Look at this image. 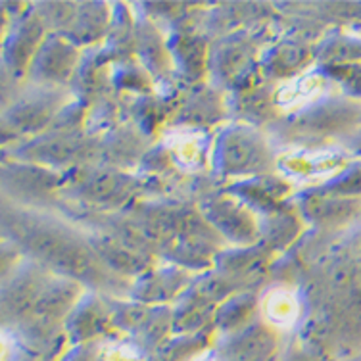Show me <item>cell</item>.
<instances>
[{
  "instance_id": "cell-17",
  "label": "cell",
  "mask_w": 361,
  "mask_h": 361,
  "mask_svg": "<svg viewBox=\"0 0 361 361\" xmlns=\"http://www.w3.org/2000/svg\"><path fill=\"white\" fill-rule=\"evenodd\" d=\"M104 361H137V354L129 346H111L104 354Z\"/></svg>"
},
{
  "instance_id": "cell-3",
  "label": "cell",
  "mask_w": 361,
  "mask_h": 361,
  "mask_svg": "<svg viewBox=\"0 0 361 361\" xmlns=\"http://www.w3.org/2000/svg\"><path fill=\"white\" fill-rule=\"evenodd\" d=\"M204 216L208 217L212 225H216L219 233L236 243H248L254 240L257 235L256 223L250 214L229 198H217L209 202L204 208Z\"/></svg>"
},
{
  "instance_id": "cell-8",
  "label": "cell",
  "mask_w": 361,
  "mask_h": 361,
  "mask_svg": "<svg viewBox=\"0 0 361 361\" xmlns=\"http://www.w3.org/2000/svg\"><path fill=\"white\" fill-rule=\"evenodd\" d=\"M79 188L89 200L97 202H119L121 196L129 195L131 180L116 171H90L79 180Z\"/></svg>"
},
{
  "instance_id": "cell-16",
  "label": "cell",
  "mask_w": 361,
  "mask_h": 361,
  "mask_svg": "<svg viewBox=\"0 0 361 361\" xmlns=\"http://www.w3.org/2000/svg\"><path fill=\"white\" fill-rule=\"evenodd\" d=\"M302 58H304V54L300 50L283 49L279 50L275 60L271 62V66H273V70L277 71V73H288V71L298 68L300 63H302Z\"/></svg>"
},
{
  "instance_id": "cell-13",
  "label": "cell",
  "mask_w": 361,
  "mask_h": 361,
  "mask_svg": "<svg viewBox=\"0 0 361 361\" xmlns=\"http://www.w3.org/2000/svg\"><path fill=\"white\" fill-rule=\"evenodd\" d=\"M75 63V52L62 42H54V47L42 49V56L35 62V68L47 79L68 77Z\"/></svg>"
},
{
  "instance_id": "cell-15",
  "label": "cell",
  "mask_w": 361,
  "mask_h": 361,
  "mask_svg": "<svg viewBox=\"0 0 361 361\" xmlns=\"http://www.w3.org/2000/svg\"><path fill=\"white\" fill-rule=\"evenodd\" d=\"M246 60H248V52L243 47H229V49H223L219 54H217L216 66L219 68L223 77H236V71L243 70L246 66Z\"/></svg>"
},
{
  "instance_id": "cell-5",
  "label": "cell",
  "mask_w": 361,
  "mask_h": 361,
  "mask_svg": "<svg viewBox=\"0 0 361 361\" xmlns=\"http://www.w3.org/2000/svg\"><path fill=\"white\" fill-rule=\"evenodd\" d=\"M49 281L42 277L41 271H20L14 279L12 285L6 286L4 290V310L12 312H27L35 310L37 302L41 298L42 290L47 288Z\"/></svg>"
},
{
  "instance_id": "cell-9",
  "label": "cell",
  "mask_w": 361,
  "mask_h": 361,
  "mask_svg": "<svg viewBox=\"0 0 361 361\" xmlns=\"http://www.w3.org/2000/svg\"><path fill=\"white\" fill-rule=\"evenodd\" d=\"M92 250L97 252L100 262H104L116 271H123V273H140L145 269L146 262L133 250L131 246L121 240H114V238H98L92 244Z\"/></svg>"
},
{
  "instance_id": "cell-1",
  "label": "cell",
  "mask_w": 361,
  "mask_h": 361,
  "mask_svg": "<svg viewBox=\"0 0 361 361\" xmlns=\"http://www.w3.org/2000/svg\"><path fill=\"white\" fill-rule=\"evenodd\" d=\"M4 227L12 240L20 243L39 262L63 273L71 281H85L100 285L108 279L106 267L92 250V244L85 243L71 227L39 217L33 212H12L4 216Z\"/></svg>"
},
{
  "instance_id": "cell-7",
  "label": "cell",
  "mask_w": 361,
  "mask_h": 361,
  "mask_svg": "<svg viewBox=\"0 0 361 361\" xmlns=\"http://www.w3.org/2000/svg\"><path fill=\"white\" fill-rule=\"evenodd\" d=\"M262 313L265 323L273 329H290L300 317L298 296L288 286L271 288L262 302Z\"/></svg>"
},
{
  "instance_id": "cell-11",
  "label": "cell",
  "mask_w": 361,
  "mask_h": 361,
  "mask_svg": "<svg viewBox=\"0 0 361 361\" xmlns=\"http://www.w3.org/2000/svg\"><path fill=\"white\" fill-rule=\"evenodd\" d=\"M79 288L75 281L71 279H58V281H49L47 288L42 290L41 298L37 302L35 312L42 315H58L70 310L71 304L75 302Z\"/></svg>"
},
{
  "instance_id": "cell-4",
  "label": "cell",
  "mask_w": 361,
  "mask_h": 361,
  "mask_svg": "<svg viewBox=\"0 0 361 361\" xmlns=\"http://www.w3.org/2000/svg\"><path fill=\"white\" fill-rule=\"evenodd\" d=\"M286 173L300 180H321L342 166L341 154L331 150H313L286 156L279 161Z\"/></svg>"
},
{
  "instance_id": "cell-6",
  "label": "cell",
  "mask_w": 361,
  "mask_h": 361,
  "mask_svg": "<svg viewBox=\"0 0 361 361\" xmlns=\"http://www.w3.org/2000/svg\"><path fill=\"white\" fill-rule=\"evenodd\" d=\"M325 87L323 77L317 73H302L292 77L290 81L281 85L277 94L273 98L275 106H281L283 110H304L306 106L315 102Z\"/></svg>"
},
{
  "instance_id": "cell-2",
  "label": "cell",
  "mask_w": 361,
  "mask_h": 361,
  "mask_svg": "<svg viewBox=\"0 0 361 361\" xmlns=\"http://www.w3.org/2000/svg\"><path fill=\"white\" fill-rule=\"evenodd\" d=\"M219 167L225 173H256L269 166V148L262 135L248 127H235L225 133L217 148Z\"/></svg>"
},
{
  "instance_id": "cell-12",
  "label": "cell",
  "mask_w": 361,
  "mask_h": 361,
  "mask_svg": "<svg viewBox=\"0 0 361 361\" xmlns=\"http://www.w3.org/2000/svg\"><path fill=\"white\" fill-rule=\"evenodd\" d=\"M31 152L27 158L39 161H49V164H63V161L71 160L73 156L81 154V146L77 145L75 139H70L66 135L54 137V139H42L39 142L27 148Z\"/></svg>"
},
{
  "instance_id": "cell-10",
  "label": "cell",
  "mask_w": 361,
  "mask_h": 361,
  "mask_svg": "<svg viewBox=\"0 0 361 361\" xmlns=\"http://www.w3.org/2000/svg\"><path fill=\"white\" fill-rule=\"evenodd\" d=\"M54 102L52 98L35 97L27 98L18 104V108H12V118H6V123H12V127H18L20 131H33L42 127L54 111Z\"/></svg>"
},
{
  "instance_id": "cell-18",
  "label": "cell",
  "mask_w": 361,
  "mask_h": 361,
  "mask_svg": "<svg viewBox=\"0 0 361 361\" xmlns=\"http://www.w3.org/2000/svg\"><path fill=\"white\" fill-rule=\"evenodd\" d=\"M198 361H216V360H208V357H204V360H198Z\"/></svg>"
},
{
  "instance_id": "cell-14",
  "label": "cell",
  "mask_w": 361,
  "mask_h": 361,
  "mask_svg": "<svg viewBox=\"0 0 361 361\" xmlns=\"http://www.w3.org/2000/svg\"><path fill=\"white\" fill-rule=\"evenodd\" d=\"M169 150L173 154V158L179 161L180 166L195 167L200 166L202 158H204V145L200 139L196 137V133H188V135H177V139L171 140Z\"/></svg>"
}]
</instances>
